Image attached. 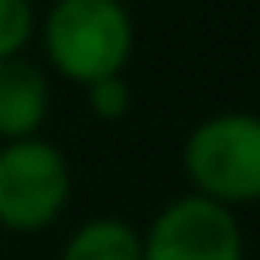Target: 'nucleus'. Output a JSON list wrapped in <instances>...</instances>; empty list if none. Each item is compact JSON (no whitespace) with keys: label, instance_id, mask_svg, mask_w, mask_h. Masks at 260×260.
<instances>
[{"label":"nucleus","instance_id":"obj_8","mask_svg":"<svg viewBox=\"0 0 260 260\" xmlns=\"http://www.w3.org/2000/svg\"><path fill=\"white\" fill-rule=\"evenodd\" d=\"M81 93H85V106H89V114H93L98 122H118V118H126V114H130V106H134V93H130L126 73L102 77V81L85 85Z\"/></svg>","mask_w":260,"mask_h":260},{"label":"nucleus","instance_id":"obj_3","mask_svg":"<svg viewBox=\"0 0 260 260\" xmlns=\"http://www.w3.org/2000/svg\"><path fill=\"white\" fill-rule=\"evenodd\" d=\"M73 199V167L45 134L0 142V228L37 236L53 228Z\"/></svg>","mask_w":260,"mask_h":260},{"label":"nucleus","instance_id":"obj_4","mask_svg":"<svg viewBox=\"0 0 260 260\" xmlns=\"http://www.w3.org/2000/svg\"><path fill=\"white\" fill-rule=\"evenodd\" d=\"M138 232L142 260H248L240 215L191 191L162 203Z\"/></svg>","mask_w":260,"mask_h":260},{"label":"nucleus","instance_id":"obj_6","mask_svg":"<svg viewBox=\"0 0 260 260\" xmlns=\"http://www.w3.org/2000/svg\"><path fill=\"white\" fill-rule=\"evenodd\" d=\"M57 260H142V232L122 215H89L65 236Z\"/></svg>","mask_w":260,"mask_h":260},{"label":"nucleus","instance_id":"obj_2","mask_svg":"<svg viewBox=\"0 0 260 260\" xmlns=\"http://www.w3.org/2000/svg\"><path fill=\"white\" fill-rule=\"evenodd\" d=\"M179 167L191 195L232 211L260 203V114L215 110L199 118L179 146Z\"/></svg>","mask_w":260,"mask_h":260},{"label":"nucleus","instance_id":"obj_7","mask_svg":"<svg viewBox=\"0 0 260 260\" xmlns=\"http://www.w3.org/2000/svg\"><path fill=\"white\" fill-rule=\"evenodd\" d=\"M37 4L32 0H0V61L28 53L37 37Z\"/></svg>","mask_w":260,"mask_h":260},{"label":"nucleus","instance_id":"obj_5","mask_svg":"<svg viewBox=\"0 0 260 260\" xmlns=\"http://www.w3.org/2000/svg\"><path fill=\"white\" fill-rule=\"evenodd\" d=\"M53 110V81L49 73L28 57L0 61V142L37 138Z\"/></svg>","mask_w":260,"mask_h":260},{"label":"nucleus","instance_id":"obj_9","mask_svg":"<svg viewBox=\"0 0 260 260\" xmlns=\"http://www.w3.org/2000/svg\"><path fill=\"white\" fill-rule=\"evenodd\" d=\"M118 4H126V8H130V0H118Z\"/></svg>","mask_w":260,"mask_h":260},{"label":"nucleus","instance_id":"obj_1","mask_svg":"<svg viewBox=\"0 0 260 260\" xmlns=\"http://www.w3.org/2000/svg\"><path fill=\"white\" fill-rule=\"evenodd\" d=\"M37 41L49 69L85 89L126 73L134 57V16L118 0H53L37 16Z\"/></svg>","mask_w":260,"mask_h":260}]
</instances>
